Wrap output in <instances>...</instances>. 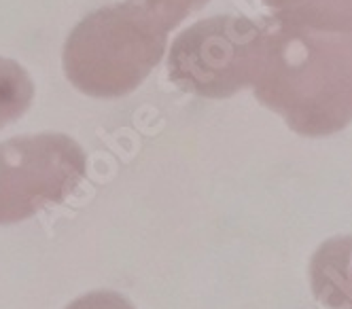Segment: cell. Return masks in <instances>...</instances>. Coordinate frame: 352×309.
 I'll list each match as a JSON object with an SVG mask.
<instances>
[{
  "mask_svg": "<svg viewBox=\"0 0 352 309\" xmlns=\"http://www.w3.org/2000/svg\"><path fill=\"white\" fill-rule=\"evenodd\" d=\"M87 176L85 150L66 134L15 136L0 144V225L64 203Z\"/></svg>",
  "mask_w": 352,
  "mask_h": 309,
  "instance_id": "cell-2",
  "label": "cell"
},
{
  "mask_svg": "<svg viewBox=\"0 0 352 309\" xmlns=\"http://www.w3.org/2000/svg\"><path fill=\"white\" fill-rule=\"evenodd\" d=\"M166 43L168 34L125 3L96 9L66 38V79L91 98L130 95L162 62Z\"/></svg>",
  "mask_w": 352,
  "mask_h": 309,
  "instance_id": "cell-1",
  "label": "cell"
},
{
  "mask_svg": "<svg viewBox=\"0 0 352 309\" xmlns=\"http://www.w3.org/2000/svg\"><path fill=\"white\" fill-rule=\"evenodd\" d=\"M255 28L238 17H210L172 41L170 81L185 93L228 98L248 85L255 62Z\"/></svg>",
  "mask_w": 352,
  "mask_h": 309,
  "instance_id": "cell-3",
  "label": "cell"
},
{
  "mask_svg": "<svg viewBox=\"0 0 352 309\" xmlns=\"http://www.w3.org/2000/svg\"><path fill=\"white\" fill-rule=\"evenodd\" d=\"M66 309H136L130 299L115 290H94L79 299H74Z\"/></svg>",
  "mask_w": 352,
  "mask_h": 309,
  "instance_id": "cell-6",
  "label": "cell"
},
{
  "mask_svg": "<svg viewBox=\"0 0 352 309\" xmlns=\"http://www.w3.org/2000/svg\"><path fill=\"white\" fill-rule=\"evenodd\" d=\"M208 0H125V5L132 7L164 34H170L185 17L202 9Z\"/></svg>",
  "mask_w": 352,
  "mask_h": 309,
  "instance_id": "cell-5",
  "label": "cell"
},
{
  "mask_svg": "<svg viewBox=\"0 0 352 309\" xmlns=\"http://www.w3.org/2000/svg\"><path fill=\"white\" fill-rule=\"evenodd\" d=\"M34 100V83L19 62L0 58V130L21 119Z\"/></svg>",
  "mask_w": 352,
  "mask_h": 309,
  "instance_id": "cell-4",
  "label": "cell"
}]
</instances>
